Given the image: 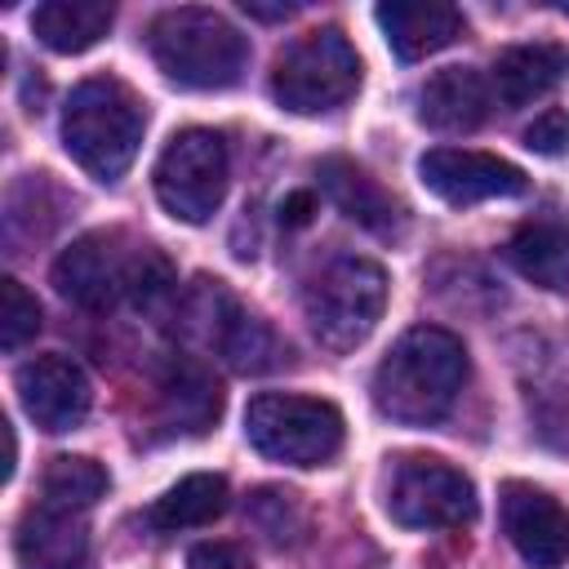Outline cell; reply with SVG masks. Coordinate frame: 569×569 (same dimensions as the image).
I'll list each match as a JSON object with an SVG mask.
<instances>
[{
    "mask_svg": "<svg viewBox=\"0 0 569 569\" xmlns=\"http://www.w3.org/2000/svg\"><path fill=\"white\" fill-rule=\"evenodd\" d=\"M467 382V347L440 325L409 329L373 369V405L405 427L440 422Z\"/></svg>",
    "mask_w": 569,
    "mask_h": 569,
    "instance_id": "cell-1",
    "label": "cell"
},
{
    "mask_svg": "<svg viewBox=\"0 0 569 569\" xmlns=\"http://www.w3.org/2000/svg\"><path fill=\"white\" fill-rule=\"evenodd\" d=\"M142 129H147V107L116 76H93L76 84L62 107V147L98 182L124 178V169L142 147Z\"/></svg>",
    "mask_w": 569,
    "mask_h": 569,
    "instance_id": "cell-2",
    "label": "cell"
},
{
    "mask_svg": "<svg viewBox=\"0 0 569 569\" xmlns=\"http://www.w3.org/2000/svg\"><path fill=\"white\" fill-rule=\"evenodd\" d=\"M156 67L182 89H231L249 62V40L204 4L164 9L147 31Z\"/></svg>",
    "mask_w": 569,
    "mask_h": 569,
    "instance_id": "cell-3",
    "label": "cell"
},
{
    "mask_svg": "<svg viewBox=\"0 0 569 569\" xmlns=\"http://www.w3.org/2000/svg\"><path fill=\"white\" fill-rule=\"evenodd\" d=\"M387 307V271L373 258H333L307 289L302 311L320 347L356 351Z\"/></svg>",
    "mask_w": 569,
    "mask_h": 569,
    "instance_id": "cell-4",
    "label": "cell"
},
{
    "mask_svg": "<svg viewBox=\"0 0 569 569\" xmlns=\"http://www.w3.org/2000/svg\"><path fill=\"white\" fill-rule=\"evenodd\" d=\"M360 89V53L338 27H316L293 40L271 71V93L293 116H320L342 107Z\"/></svg>",
    "mask_w": 569,
    "mask_h": 569,
    "instance_id": "cell-5",
    "label": "cell"
},
{
    "mask_svg": "<svg viewBox=\"0 0 569 569\" xmlns=\"http://www.w3.org/2000/svg\"><path fill=\"white\" fill-rule=\"evenodd\" d=\"M244 436L271 462L320 467L342 449V413L316 396L262 391L244 409Z\"/></svg>",
    "mask_w": 569,
    "mask_h": 569,
    "instance_id": "cell-6",
    "label": "cell"
},
{
    "mask_svg": "<svg viewBox=\"0 0 569 569\" xmlns=\"http://www.w3.org/2000/svg\"><path fill=\"white\" fill-rule=\"evenodd\" d=\"M156 200L178 222H209L227 196V142L213 129H182L156 160Z\"/></svg>",
    "mask_w": 569,
    "mask_h": 569,
    "instance_id": "cell-7",
    "label": "cell"
},
{
    "mask_svg": "<svg viewBox=\"0 0 569 569\" xmlns=\"http://www.w3.org/2000/svg\"><path fill=\"white\" fill-rule=\"evenodd\" d=\"M387 511L405 529H458L476 516V485L445 458L409 453L391 471Z\"/></svg>",
    "mask_w": 569,
    "mask_h": 569,
    "instance_id": "cell-8",
    "label": "cell"
},
{
    "mask_svg": "<svg viewBox=\"0 0 569 569\" xmlns=\"http://www.w3.org/2000/svg\"><path fill=\"white\" fill-rule=\"evenodd\" d=\"M142 249H124L120 231H89L71 240L53 262V284L67 302L84 311H111L124 293H133Z\"/></svg>",
    "mask_w": 569,
    "mask_h": 569,
    "instance_id": "cell-9",
    "label": "cell"
},
{
    "mask_svg": "<svg viewBox=\"0 0 569 569\" xmlns=\"http://www.w3.org/2000/svg\"><path fill=\"white\" fill-rule=\"evenodd\" d=\"M418 178L427 191H436L445 204H480V200H511L529 191V178L520 164L467 151V147H431L418 156Z\"/></svg>",
    "mask_w": 569,
    "mask_h": 569,
    "instance_id": "cell-10",
    "label": "cell"
},
{
    "mask_svg": "<svg viewBox=\"0 0 569 569\" xmlns=\"http://www.w3.org/2000/svg\"><path fill=\"white\" fill-rule=\"evenodd\" d=\"M18 400L22 413L40 427V431H71L84 422L89 405H93V387L84 378V369L67 356H36L27 365H18Z\"/></svg>",
    "mask_w": 569,
    "mask_h": 569,
    "instance_id": "cell-11",
    "label": "cell"
},
{
    "mask_svg": "<svg viewBox=\"0 0 569 569\" xmlns=\"http://www.w3.org/2000/svg\"><path fill=\"white\" fill-rule=\"evenodd\" d=\"M502 529L533 569H560L569 560V507L533 485H502Z\"/></svg>",
    "mask_w": 569,
    "mask_h": 569,
    "instance_id": "cell-12",
    "label": "cell"
},
{
    "mask_svg": "<svg viewBox=\"0 0 569 569\" xmlns=\"http://www.w3.org/2000/svg\"><path fill=\"white\" fill-rule=\"evenodd\" d=\"M13 551L22 569H80L89 556V525L80 511L36 502L18 520Z\"/></svg>",
    "mask_w": 569,
    "mask_h": 569,
    "instance_id": "cell-13",
    "label": "cell"
},
{
    "mask_svg": "<svg viewBox=\"0 0 569 569\" xmlns=\"http://www.w3.org/2000/svg\"><path fill=\"white\" fill-rule=\"evenodd\" d=\"M373 18H378V27H382V36L400 62H418L427 53H440L467 31L462 13L453 4H440V0H391V4H378Z\"/></svg>",
    "mask_w": 569,
    "mask_h": 569,
    "instance_id": "cell-14",
    "label": "cell"
},
{
    "mask_svg": "<svg viewBox=\"0 0 569 569\" xmlns=\"http://www.w3.org/2000/svg\"><path fill=\"white\" fill-rule=\"evenodd\" d=\"M493 89L471 67H445L418 89V120L436 133H471L489 120Z\"/></svg>",
    "mask_w": 569,
    "mask_h": 569,
    "instance_id": "cell-15",
    "label": "cell"
},
{
    "mask_svg": "<svg viewBox=\"0 0 569 569\" xmlns=\"http://www.w3.org/2000/svg\"><path fill=\"white\" fill-rule=\"evenodd\" d=\"M316 178H320V191L333 200V209L347 213L351 222H360L365 231H373V236H396L400 231V204L356 160L325 156L316 164Z\"/></svg>",
    "mask_w": 569,
    "mask_h": 569,
    "instance_id": "cell-16",
    "label": "cell"
},
{
    "mask_svg": "<svg viewBox=\"0 0 569 569\" xmlns=\"http://www.w3.org/2000/svg\"><path fill=\"white\" fill-rule=\"evenodd\" d=\"M565 76H569V49L551 40H533V44H511L493 58L489 89L502 107H525L533 98H547Z\"/></svg>",
    "mask_w": 569,
    "mask_h": 569,
    "instance_id": "cell-17",
    "label": "cell"
},
{
    "mask_svg": "<svg viewBox=\"0 0 569 569\" xmlns=\"http://www.w3.org/2000/svg\"><path fill=\"white\" fill-rule=\"evenodd\" d=\"M209 342L227 356L231 369L240 373H267L276 365L289 360V347L262 325L253 320L249 311L236 307V298H227V289L218 293V311H213V325H209Z\"/></svg>",
    "mask_w": 569,
    "mask_h": 569,
    "instance_id": "cell-18",
    "label": "cell"
},
{
    "mask_svg": "<svg viewBox=\"0 0 569 569\" xmlns=\"http://www.w3.org/2000/svg\"><path fill=\"white\" fill-rule=\"evenodd\" d=\"M116 22V9L107 0H44L31 13V31L53 53H84L93 49Z\"/></svg>",
    "mask_w": 569,
    "mask_h": 569,
    "instance_id": "cell-19",
    "label": "cell"
},
{
    "mask_svg": "<svg viewBox=\"0 0 569 569\" xmlns=\"http://www.w3.org/2000/svg\"><path fill=\"white\" fill-rule=\"evenodd\" d=\"M507 262L542 289H569V227L565 222L520 227L507 240Z\"/></svg>",
    "mask_w": 569,
    "mask_h": 569,
    "instance_id": "cell-20",
    "label": "cell"
},
{
    "mask_svg": "<svg viewBox=\"0 0 569 569\" xmlns=\"http://www.w3.org/2000/svg\"><path fill=\"white\" fill-rule=\"evenodd\" d=\"M227 511V480L213 471H196L182 476L164 498H156V507L147 511V520L164 533L173 529H196V525H213Z\"/></svg>",
    "mask_w": 569,
    "mask_h": 569,
    "instance_id": "cell-21",
    "label": "cell"
},
{
    "mask_svg": "<svg viewBox=\"0 0 569 569\" xmlns=\"http://www.w3.org/2000/svg\"><path fill=\"white\" fill-rule=\"evenodd\" d=\"M40 493H44L49 507L84 511V507H93V502L107 493V467L93 462V458H80V453H58V458L44 467Z\"/></svg>",
    "mask_w": 569,
    "mask_h": 569,
    "instance_id": "cell-22",
    "label": "cell"
},
{
    "mask_svg": "<svg viewBox=\"0 0 569 569\" xmlns=\"http://www.w3.org/2000/svg\"><path fill=\"white\" fill-rule=\"evenodd\" d=\"M222 409L218 387L200 373V369H182L164 382V413L169 422H178V431H204Z\"/></svg>",
    "mask_w": 569,
    "mask_h": 569,
    "instance_id": "cell-23",
    "label": "cell"
},
{
    "mask_svg": "<svg viewBox=\"0 0 569 569\" xmlns=\"http://www.w3.org/2000/svg\"><path fill=\"white\" fill-rule=\"evenodd\" d=\"M40 329V302L27 293L18 276L0 280V351H18Z\"/></svg>",
    "mask_w": 569,
    "mask_h": 569,
    "instance_id": "cell-24",
    "label": "cell"
},
{
    "mask_svg": "<svg viewBox=\"0 0 569 569\" xmlns=\"http://www.w3.org/2000/svg\"><path fill=\"white\" fill-rule=\"evenodd\" d=\"M525 147L538 151V156H560V151L569 147V116H565L560 107L542 111V116L525 129Z\"/></svg>",
    "mask_w": 569,
    "mask_h": 569,
    "instance_id": "cell-25",
    "label": "cell"
},
{
    "mask_svg": "<svg viewBox=\"0 0 569 569\" xmlns=\"http://www.w3.org/2000/svg\"><path fill=\"white\" fill-rule=\"evenodd\" d=\"M187 569H249V556L236 542H200L191 547Z\"/></svg>",
    "mask_w": 569,
    "mask_h": 569,
    "instance_id": "cell-26",
    "label": "cell"
},
{
    "mask_svg": "<svg viewBox=\"0 0 569 569\" xmlns=\"http://www.w3.org/2000/svg\"><path fill=\"white\" fill-rule=\"evenodd\" d=\"M311 213H316V196L311 191H293L280 204V222L284 227H302V222H311Z\"/></svg>",
    "mask_w": 569,
    "mask_h": 569,
    "instance_id": "cell-27",
    "label": "cell"
},
{
    "mask_svg": "<svg viewBox=\"0 0 569 569\" xmlns=\"http://www.w3.org/2000/svg\"><path fill=\"white\" fill-rule=\"evenodd\" d=\"M298 4H258V0H244V13L249 18H262V22H276V18H289Z\"/></svg>",
    "mask_w": 569,
    "mask_h": 569,
    "instance_id": "cell-28",
    "label": "cell"
}]
</instances>
